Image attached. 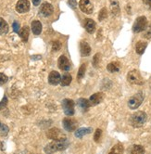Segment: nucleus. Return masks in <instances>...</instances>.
<instances>
[{
  "label": "nucleus",
  "instance_id": "f257e3e1",
  "mask_svg": "<svg viewBox=\"0 0 151 154\" xmlns=\"http://www.w3.org/2000/svg\"><path fill=\"white\" fill-rule=\"evenodd\" d=\"M69 146V142L67 138L60 139V140H54L53 142L49 143L45 148V152L47 153H53L56 151H60L66 149Z\"/></svg>",
  "mask_w": 151,
  "mask_h": 154
},
{
  "label": "nucleus",
  "instance_id": "f03ea898",
  "mask_svg": "<svg viewBox=\"0 0 151 154\" xmlns=\"http://www.w3.org/2000/svg\"><path fill=\"white\" fill-rule=\"evenodd\" d=\"M146 119H147V116H146V112H136L131 115L130 120L129 121H130V125L133 127L138 128V127H141L145 125V123L146 122Z\"/></svg>",
  "mask_w": 151,
  "mask_h": 154
},
{
  "label": "nucleus",
  "instance_id": "7ed1b4c3",
  "mask_svg": "<svg viewBox=\"0 0 151 154\" xmlns=\"http://www.w3.org/2000/svg\"><path fill=\"white\" fill-rule=\"evenodd\" d=\"M127 80L129 83L133 84V85H142L144 84L143 77L137 70H133V71L129 72L127 74Z\"/></svg>",
  "mask_w": 151,
  "mask_h": 154
},
{
  "label": "nucleus",
  "instance_id": "20e7f679",
  "mask_svg": "<svg viewBox=\"0 0 151 154\" xmlns=\"http://www.w3.org/2000/svg\"><path fill=\"white\" fill-rule=\"evenodd\" d=\"M146 27H147V19L145 16H140L134 21V23L133 25V31L135 34H138V32L145 31Z\"/></svg>",
  "mask_w": 151,
  "mask_h": 154
},
{
  "label": "nucleus",
  "instance_id": "39448f33",
  "mask_svg": "<svg viewBox=\"0 0 151 154\" xmlns=\"http://www.w3.org/2000/svg\"><path fill=\"white\" fill-rule=\"evenodd\" d=\"M144 100V96H143V93L142 92H139L135 95H134L133 97H131L129 98L128 100V106L130 109H137L140 105L142 104Z\"/></svg>",
  "mask_w": 151,
  "mask_h": 154
},
{
  "label": "nucleus",
  "instance_id": "423d86ee",
  "mask_svg": "<svg viewBox=\"0 0 151 154\" xmlns=\"http://www.w3.org/2000/svg\"><path fill=\"white\" fill-rule=\"evenodd\" d=\"M62 109L67 116H72L74 114V101L70 98L62 100Z\"/></svg>",
  "mask_w": 151,
  "mask_h": 154
},
{
  "label": "nucleus",
  "instance_id": "0eeeda50",
  "mask_svg": "<svg viewBox=\"0 0 151 154\" xmlns=\"http://www.w3.org/2000/svg\"><path fill=\"white\" fill-rule=\"evenodd\" d=\"M47 137L53 140H60V139H64L66 138V136L64 133H62L61 130H59V128H52L50 129L47 134Z\"/></svg>",
  "mask_w": 151,
  "mask_h": 154
},
{
  "label": "nucleus",
  "instance_id": "6e6552de",
  "mask_svg": "<svg viewBox=\"0 0 151 154\" xmlns=\"http://www.w3.org/2000/svg\"><path fill=\"white\" fill-rule=\"evenodd\" d=\"M62 124H63V127L66 131L68 132H72L76 129L78 123L76 120L74 119H70V118H65L62 121Z\"/></svg>",
  "mask_w": 151,
  "mask_h": 154
},
{
  "label": "nucleus",
  "instance_id": "1a4fd4ad",
  "mask_svg": "<svg viewBox=\"0 0 151 154\" xmlns=\"http://www.w3.org/2000/svg\"><path fill=\"white\" fill-rule=\"evenodd\" d=\"M58 65H59V68L60 70L65 71V72L70 71L71 68V64L70 60H68V58L66 56H64V55H61V56L59 58Z\"/></svg>",
  "mask_w": 151,
  "mask_h": 154
},
{
  "label": "nucleus",
  "instance_id": "9d476101",
  "mask_svg": "<svg viewBox=\"0 0 151 154\" xmlns=\"http://www.w3.org/2000/svg\"><path fill=\"white\" fill-rule=\"evenodd\" d=\"M79 7L82 11L86 14H92L94 10V6L90 0H80Z\"/></svg>",
  "mask_w": 151,
  "mask_h": 154
},
{
  "label": "nucleus",
  "instance_id": "9b49d317",
  "mask_svg": "<svg viewBox=\"0 0 151 154\" xmlns=\"http://www.w3.org/2000/svg\"><path fill=\"white\" fill-rule=\"evenodd\" d=\"M39 11L44 17H49L54 12V8H53V6L50 3L45 2V3H43L42 6L40 7Z\"/></svg>",
  "mask_w": 151,
  "mask_h": 154
},
{
  "label": "nucleus",
  "instance_id": "f8f14e48",
  "mask_svg": "<svg viewBox=\"0 0 151 154\" xmlns=\"http://www.w3.org/2000/svg\"><path fill=\"white\" fill-rule=\"evenodd\" d=\"M16 10L19 13H25L30 10V2L28 0H19L16 5Z\"/></svg>",
  "mask_w": 151,
  "mask_h": 154
},
{
  "label": "nucleus",
  "instance_id": "ddd939ff",
  "mask_svg": "<svg viewBox=\"0 0 151 154\" xmlns=\"http://www.w3.org/2000/svg\"><path fill=\"white\" fill-rule=\"evenodd\" d=\"M61 81V77L60 74L56 72V71H52L49 75H48V83L52 85H57L60 83Z\"/></svg>",
  "mask_w": 151,
  "mask_h": 154
},
{
  "label": "nucleus",
  "instance_id": "4468645a",
  "mask_svg": "<svg viewBox=\"0 0 151 154\" xmlns=\"http://www.w3.org/2000/svg\"><path fill=\"white\" fill-rule=\"evenodd\" d=\"M104 98V94L99 92V93H95L94 95H92L89 98V102L91 106H96L98 105Z\"/></svg>",
  "mask_w": 151,
  "mask_h": 154
},
{
  "label": "nucleus",
  "instance_id": "2eb2a0df",
  "mask_svg": "<svg viewBox=\"0 0 151 154\" xmlns=\"http://www.w3.org/2000/svg\"><path fill=\"white\" fill-rule=\"evenodd\" d=\"M80 49L83 57H87L91 54V48L88 45V43L85 41H82L80 43Z\"/></svg>",
  "mask_w": 151,
  "mask_h": 154
},
{
  "label": "nucleus",
  "instance_id": "dca6fc26",
  "mask_svg": "<svg viewBox=\"0 0 151 154\" xmlns=\"http://www.w3.org/2000/svg\"><path fill=\"white\" fill-rule=\"evenodd\" d=\"M77 106L82 112H84L87 111L91 105H90L89 100H86V98H80V100H78V102H77Z\"/></svg>",
  "mask_w": 151,
  "mask_h": 154
},
{
  "label": "nucleus",
  "instance_id": "f3484780",
  "mask_svg": "<svg viewBox=\"0 0 151 154\" xmlns=\"http://www.w3.org/2000/svg\"><path fill=\"white\" fill-rule=\"evenodd\" d=\"M84 27H85V30L87 31L89 34H94V32L95 31V23L92 19H86Z\"/></svg>",
  "mask_w": 151,
  "mask_h": 154
},
{
  "label": "nucleus",
  "instance_id": "a211bd4d",
  "mask_svg": "<svg viewBox=\"0 0 151 154\" xmlns=\"http://www.w3.org/2000/svg\"><path fill=\"white\" fill-rule=\"evenodd\" d=\"M107 70L109 71L110 72H111V73L118 72L119 71L121 70V64H120V62H118V61L110 62V64H107Z\"/></svg>",
  "mask_w": 151,
  "mask_h": 154
},
{
  "label": "nucleus",
  "instance_id": "6ab92c4d",
  "mask_svg": "<svg viewBox=\"0 0 151 154\" xmlns=\"http://www.w3.org/2000/svg\"><path fill=\"white\" fill-rule=\"evenodd\" d=\"M32 31L35 35H39L42 32V23L39 20H34L32 23Z\"/></svg>",
  "mask_w": 151,
  "mask_h": 154
},
{
  "label": "nucleus",
  "instance_id": "aec40b11",
  "mask_svg": "<svg viewBox=\"0 0 151 154\" xmlns=\"http://www.w3.org/2000/svg\"><path fill=\"white\" fill-rule=\"evenodd\" d=\"M29 34H30V30H29V27L28 26H24L21 28V30L19 32V35L24 43H26L28 41V38H29Z\"/></svg>",
  "mask_w": 151,
  "mask_h": 154
},
{
  "label": "nucleus",
  "instance_id": "412c9836",
  "mask_svg": "<svg viewBox=\"0 0 151 154\" xmlns=\"http://www.w3.org/2000/svg\"><path fill=\"white\" fill-rule=\"evenodd\" d=\"M147 47V43L146 42H144V41H139L136 43V46H135V50H136V53L138 55H142L146 48Z\"/></svg>",
  "mask_w": 151,
  "mask_h": 154
},
{
  "label": "nucleus",
  "instance_id": "4be33fe9",
  "mask_svg": "<svg viewBox=\"0 0 151 154\" xmlns=\"http://www.w3.org/2000/svg\"><path fill=\"white\" fill-rule=\"evenodd\" d=\"M71 75L69 72H64V74L61 77V81H60V85L62 86H67L71 83Z\"/></svg>",
  "mask_w": 151,
  "mask_h": 154
},
{
  "label": "nucleus",
  "instance_id": "5701e85b",
  "mask_svg": "<svg viewBox=\"0 0 151 154\" xmlns=\"http://www.w3.org/2000/svg\"><path fill=\"white\" fill-rule=\"evenodd\" d=\"M91 131H92L91 128H79L75 132V137L78 138H82L86 134H90Z\"/></svg>",
  "mask_w": 151,
  "mask_h": 154
},
{
  "label": "nucleus",
  "instance_id": "b1692460",
  "mask_svg": "<svg viewBox=\"0 0 151 154\" xmlns=\"http://www.w3.org/2000/svg\"><path fill=\"white\" fill-rule=\"evenodd\" d=\"M8 25L7 23V21L4 19L0 18V35L8 34Z\"/></svg>",
  "mask_w": 151,
  "mask_h": 154
},
{
  "label": "nucleus",
  "instance_id": "393cba45",
  "mask_svg": "<svg viewBox=\"0 0 151 154\" xmlns=\"http://www.w3.org/2000/svg\"><path fill=\"white\" fill-rule=\"evenodd\" d=\"M110 9L114 15H117L120 12V6L118 0H110Z\"/></svg>",
  "mask_w": 151,
  "mask_h": 154
},
{
  "label": "nucleus",
  "instance_id": "a878e982",
  "mask_svg": "<svg viewBox=\"0 0 151 154\" xmlns=\"http://www.w3.org/2000/svg\"><path fill=\"white\" fill-rule=\"evenodd\" d=\"M130 152L132 154H141V153H145V149L141 145H134L130 149Z\"/></svg>",
  "mask_w": 151,
  "mask_h": 154
},
{
  "label": "nucleus",
  "instance_id": "bb28decb",
  "mask_svg": "<svg viewBox=\"0 0 151 154\" xmlns=\"http://www.w3.org/2000/svg\"><path fill=\"white\" fill-rule=\"evenodd\" d=\"M85 72H86V64L83 63L82 66L79 68V71H78V73H77V80L78 81L83 78V76L85 74Z\"/></svg>",
  "mask_w": 151,
  "mask_h": 154
},
{
  "label": "nucleus",
  "instance_id": "cd10ccee",
  "mask_svg": "<svg viewBox=\"0 0 151 154\" xmlns=\"http://www.w3.org/2000/svg\"><path fill=\"white\" fill-rule=\"evenodd\" d=\"M122 152H123V145L122 143H118V144H116L110 151V153H122Z\"/></svg>",
  "mask_w": 151,
  "mask_h": 154
},
{
  "label": "nucleus",
  "instance_id": "c85d7f7f",
  "mask_svg": "<svg viewBox=\"0 0 151 154\" xmlns=\"http://www.w3.org/2000/svg\"><path fill=\"white\" fill-rule=\"evenodd\" d=\"M8 127L4 124L0 125V136L6 137L8 135Z\"/></svg>",
  "mask_w": 151,
  "mask_h": 154
},
{
  "label": "nucleus",
  "instance_id": "c756f323",
  "mask_svg": "<svg viewBox=\"0 0 151 154\" xmlns=\"http://www.w3.org/2000/svg\"><path fill=\"white\" fill-rule=\"evenodd\" d=\"M107 17V10L106 8H103L101 10H100V12H99V15H98V20L101 21L103 20H105L106 18Z\"/></svg>",
  "mask_w": 151,
  "mask_h": 154
},
{
  "label": "nucleus",
  "instance_id": "7c9ffc66",
  "mask_svg": "<svg viewBox=\"0 0 151 154\" xmlns=\"http://www.w3.org/2000/svg\"><path fill=\"white\" fill-rule=\"evenodd\" d=\"M101 136H102V130L101 129H96L95 132V136H94V139L95 142H99V140L101 139Z\"/></svg>",
  "mask_w": 151,
  "mask_h": 154
},
{
  "label": "nucleus",
  "instance_id": "2f4dec72",
  "mask_svg": "<svg viewBox=\"0 0 151 154\" xmlns=\"http://www.w3.org/2000/svg\"><path fill=\"white\" fill-rule=\"evenodd\" d=\"M61 48V44L59 41H54L52 43V49L53 51H59Z\"/></svg>",
  "mask_w": 151,
  "mask_h": 154
},
{
  "label": "nucleus",
  "instance_id": "473e14b6",
  "mask_svg": "<svg viewBox=\"0 0 151 154\" xmlns=\"http://www.w3.org/2000/svg\"><path fill=\"white\" fill-rule=\"evenodd\" d=\"M8 76L4 73L0 72V85H3L4 84H6L8 82Z\"/></svg>",
  "mask_w": 151,
  "mask_h": 154
},
{
  "label": "nucleus",
  "instance_id": "72a5a7b5",
  "mask_svg": "<svg viewBox=\"0 0 151 154\" xmlns=\"http://www.w3.org/2000/svg\"><path fill=\"white\" fill-rule=\"evenodd\" d=\"M99 56H100V55H99L98 53V54H95V57H94V60H93V65L95 66V68H98V67Z\"/></svg>",
  "mask_w": 151,
  "mask_h": 154
},
{
  "label": "nucleus",
  "instance_id": "f704fd0d",
  "mask_svg": "<svg viewBox=\"0 0 151 154\" xmlns=\"http://www.w3.org/2000/svg\"><path fill=\"white\" fill-rule=\"evenodd\" d=\"M145 34H144V37L150 39L151 38V25H149V27H146V29L145 30Z\"/></svg>",
  "mask_w": 151,
  "mask_h": 154
},
{
  "label": "nucleus",
  "instance_id": "c9c22d12",
  "mask_svg": "<svg viewBox=\"0 0 151 154\" xmlns=\"http://www.w3.org/2000/svg\"><path fill=\"white\" fill-rule=\"evenodd\" d=\"M7 104H8V98H7V97H4L3 100L0 101V111H2V109L7 106Z\"/></svg>",
  "mask_w": 151,
  "mask_h": 154
},
{
  "label": "nucleus",
  "instance_id": "e433bc0d",
  "mask_svg": "<svg viewBox=\"0 0 151 154\" xmlns=\"http://www.w3.org/2000/svg\"><path fill=\"white\" fill-rule=\"evenodd\" d=\"M68 4L71 8H76L77 3H76V0H68Z\"/></svg>",
  "mask_w": 151,
  "mask_h": 154
},
{
  "label": "nucleus",
  "instance_id": "4c0bfd02",
  "mask_svg": "<svg viewBox=\"0 0 151 154\" xmlns=\"http://www.w3.org/2000/svg\"><path fill=\"white\" fill-rule=\"evenodd\" d=\"M12 27H13V31L15 32H20V24L18 21H14L13 24H12Z\"/></svg>",
  "mask_w": 151,
  "mask_h": 154
},
{
  "label": "nucleus",
  "instance_id": "58836bf2",
  "mask_svg": "<svg viewBox=\"0 0 151 154\" xmlns=\"http://www.w3.org/2000/svg\"><path fill=\"white\" fill-rule=\"evenodd\" d=\"M144 4H146V6H148L151 8V0H143Z\"/></svg>",
  "mask_w": 151,
  "mask_h": 154
},
{
  "label": "nucleus",
  "instance_id": "ea45409f",
  "mask_svg": "<svg viewBox=\"0 0 151 154\" xmlns=\"http://www.w3.org/2000/svg\"><path fill=\"white\" fill-rule=\"evenodd\" d=\"M40 2H41V0H33V4H34V6H39Z\"/></svg>",
  "mask_w": 151,
  "mask_h": 154
},
{
  "label": "nucleus",
  "instance_id": "a19ab883",
  "mask_svg": "<svg viewBox=\"0 0 151 154\" xmlns=\"http://www.w3.org/2000/svg\"><path fill=\"white\" fill-rule=\"evenodd\" d=\"M0 125H1V123H0Z\"/></svg>",
  "mask_w": 151,
  "mask_h": 154
}]
</instances>
